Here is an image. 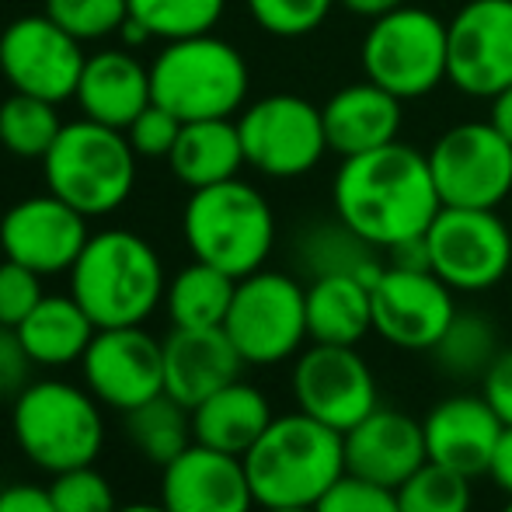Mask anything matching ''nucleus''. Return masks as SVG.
Masks as SVG:
<instances>
[{
    "label": "nucleus",
    "mask_w": 512,
    "mask_h": 512,
    "mask_svg": "<svg viewBox=\"0 0 512 512\" xmlns=\"http://www.w3.org/2000/svg\"><path fill=\"white\" fill-rule=\"evenodd\" d=\"M331 203L338 220L380 251L422 237L443 209L429 157L398 140L370 154L342 157L331 182Z\"/></svg>",
    "instance_id": "obj_1"
},
{
    "label": "nucleus",
    "mask_w": 512,
    "mask_h": 512,
    "mask_svg": "<svg viewBox=\"0 0 512 512\" xmlns=\"http://www.w3.org/2000/svg\"><path fill=\"white\" fill-rule=\"evenodd\" d=\"M70 293L98 328L143 324L164 300L168 276L157 248L133 230L108 227L88 237L74 262Z\"/></svg>",
    "instance_id": "obj_2"
},
{
    "label": "nucleus",
    "mask_w": 512,
    "mask_h": 512,
    "mask_svg": "<svg viewBox=\"0 0 512 512\" xmlns=\"http://www.w3.org/2000/svg\"><path fill=\"white\" fill-rule=\"evenodd\" d=\"M241 460L262 509L317 506V499L345 474V443L331 425L304 411H290L272 418Z\"/></svg>",
    "instance_id": "obj_3"
},
{
    "label": "nucleus",
    "mask_w": 512,
    "mask_h": 512,
    "mask_svg": "<svg viewBox=\"0 0 512 512\" xmlns=\"http://www.w3.org/2000/svg\"><path fill=\"white\" fill-rule=\"evenodd\" d=\"M102 401L70 380H32L11 401V436L39 471L60 474L102 457Z\"/></svg>",
    "instance_id": "obj_4"
},
{
    "label": "nucleus",
    "mask_w": 512,
    "mask_h": 512,
    "mask_svg": "<svg viewBox=\"0 0 512 512\" xmlns=\"http://www.w3.org/2000/svg\"><path fill=\"white\" fill-rule=\"evenodd\" d=\"M182 234L192 258L244 279L265 269L276 244V213L269 199L241 175L192 189L182 213Z\"/></svg>",
    "instance_id": "obj_5"
},
{
    "label": "nucleus",
    "mask_w": 512,
    "mask_h": 512,
    "mask_svg": "<svg viewBox=\"0 0 512 512\" xmlns=\"http://www.w3.org/2000/svg\"><path fill=\"white\" fill-rule=\"evenodd\" d=\"M248 88L251 70L244 53L213 32L164 42L150 63L154 102L182 122L234 119L248 102Z\"/></svg>",
    "instance_id": "obj_6"
},
{
    "label": "nucleus",
    "mask_w": 512,
    "mask_h": 512,
    "mask_svg": "<svg viewBox=\"0 0 512 512\" xmlns=\"http://www.w3.org/2000/svg\"><path fill=\"white\" fill-rule=\"evenodd\" d=\"M42 175L53 196L88 220L108 216L136 189V150L122 129L77 119L63 122L60 136L42 157Z\"/></svg>",
    "instance_id": "obj_7"
},
{
    "label": "nucleus",
    "mask_w": 512,
    "mask_h": 512,
    "mask_svg": "<svg viewBox=\"0 0 512 512\" xmlns=\"http://www.w3.org/2000/svg\"><path fill=\"white\" fill-rule=\"evenodd\" d=\"M359 63L366 81L380 84L401 102H415L446 81L450 28L425 7L401 4L370 21V32L359 46Z\"/></svg>",
    "instance_id": "obj_8"
},
{
    "label": "nucleus",
    "mask_w": 512,
    "mask_h": 512,
    "mask_svg": "<svg viewBox=\"0 0 512 512\" xmlns=\"http://www.w3.org/2000/svg\"><path fill=\"white\" fill-rule=\"evenodd\" d=\"M223 331L248 366H276L307 342V286L286 272L258 269L237 279Z\"/></svg>",
    "instance_id": "obj_9"
},
{
    "label": "nucleus",
    "mask_w": 512,
    "mask_h": 512,
    "mask_svg": "<svg viewBox=\"0 0 512 512\" xmlns=\"http://www.w3.org/2000/svg\"><path fill=\"white\" fill-rule=\"evenodd\" d=\"M429 269L453 293H485L512 269V234L495 209L443 206L425 230Z\"/></svg>",
    "instance_id": "obj_10"
},
{
    "label": "nucleus",
    "mask_w": 512,
    "mask_h": 512,
    "mask_svg": "<svg viewBox=\"0 0 512 512\" xmlns=\"http://www.w3.org/2000/svg\"><path fill=\"white\" fill-rule=\"evenodd\" d=\"M244 161L265 178H304L328 154L321 108L300 95H265L237 112Z\"/></svg>",
    "instance_id": "obj_11"
},
{
    "label": "nucleus",
    "mask_w": 512,
    "mask_h": 512,
    "mask_svg": "<svg viewBox=\"0 0 512 512\" xmlns=\"http://www.w3.org/2000/svg\"><path fill=\"white\" fill-rule=\"evenodd\" d=\"M439 203L499 209L512 192V143L492 122H457L429 147Z\"/></svg>",
    "instance_id": "obj_12"
},
{
    "label": "nucleus",
    "mask_w": 512,
    "mask_h": 512,
    "mask_svg": "<svg viewBox=\"0 0 512 512\" xmlns=\"http://www.w3.org/2000/svg\"><path fill=\"white\" fill-rule=\"evenodd\" d=\"M84 42L63 32L46 11L14 18L0 32V77L21 95L60 105L77 95L84 70Z\"/></svg>",
    "instance_id": "obj_13"
},
{
    "label": "nucleus",
    "mask_w": 512,
    "mask_h": 512,
    "mask_svg": "<svg viewBox=\"0 0 512 512\" xmlns=\"http://www.w3.org/2000/svg\"><path fill=\"white\" fill-rule=\"evenodd\" d=\"M293 401L297 411L349 432L373 408H380L377 377L356 345H321L310 342L293 363Z\"/></svg>",
    "instance_id": "obj_14"
},
{
    "label": "nucleus",
    "mask_w": 512,
    "mask_h": 512,
    "mask_svg": "<svg viewBox=\"0 0 512 512\" xmlns=\"http://www.w3.org/2000/svg\"><path fill=\"white\" fill-rule=\"evenodd\" d=\"M84 387L112 411H133L164 394V342L143 324L98 328L81 359Z\"/></svg>",
    "instance_id": "obj_15"
},
{
    "label": "nucleus",
    "mask_w": 512,
    "mask_h": 512,
    "mask_svg": "<svg viewBox=\"0 0 512 512\" xmlns=\"http://www.w3.org/2000/svg\"><path fill=\"white\" fill-rule=\"evenodd\" d=\"M446 81L467 98H488L512 84V0H467L450 21Z\"/></svg>",
    "instance_id": "obj_16"
},
{
    "label": "nucleus",
    "mask_w": 512,
    "mask_h": 512,
    "mask_svg": "<svg viewBox=\"0 0 512 512\" xmlns=\"http://www.w3.org/2000/svg\"><path fill=\"white\" fill-rule=\"evenodd\" d=\"M453 314V290L432 269L387 265L373 283V331L405 352H432Z\"/></svg>",
    "instance_id": "obj_17"
},
{
    "label": "nucleus",
    "mask_w": 512,
    "mask_h": 512,
    "mask_svg": "<svg viewBox=\"0 0 512 512\" xmlns=\"http://www.w3.org/2000/svg\"><path fill=\"white\" fill-rule=\"evenodd\" d=\"M88 216L60 196H28L0 216V251L11 262L46 276L70 272L88 244Z\"/></svg>",
    "instance_id": "obj_18"
},
{
    "label": "nucleus",
    "mask_w": 512,
    "mask_h": 512,
    "mask_svg": "<svg viewBox=\"0 0 512 512\" xmlns=\"http://www.w3.org/2000/svg\"><path fill=\"white\" fill-rule=\"evenodd\" d=\"M161 502L168 512H251L258 506L244 460L203 443L161 467Z\"/></svg>",
    "instance_id": "obj_19"
},
{
    "label": "nucleus",
    "mask_w": 512,
    "mask_h": 512,
    "mask_svg": "<svg viewBox=\"0 0 512 512\" xmlns=\"http://www.w3.org/2000/svg\"><path fill=\"white\" fill-rule=\"evenodd\" d=\"M345 471L356 478L377 481L384 488L405 485L411 474L429 460L425 453V429L398 408H373L363 422L342 432Z\"/></svg>",
    "instance_id": "obj_20"
},
{
    "label": "nucleus",
    "mask_w": 512,
    "mask_h": 512,
    "mask_svg": "<svg viewBox=\"0 0 512 512\" xmlns=\"http://www.w3.org/2000/svg\"><path fill=\"white\" fill-rule=\"evenodd\" d=\"M422 429L425 453L432 464L478 478V474H488L492 453L506 425L481 394H453L425 415Z\"/></svg>",
    "instance_id": "obj_21"
},
{
    "label": "nucleus",
    "mask_w": 512,
    "mask_h": 512,
    "mask_svg": "<svg viewBox=\"0 0 512 512\" xmlns=\"http://www.w3.org/2000/svg\"><path fill=\"white\" fill-rule=\"evenodd\" d=\"M244 366L223 328H171L164 338V394L189 411L234 384Z\"/></svg>",
    "instance_id": "obj_22"
},
{
    "label": "nucleus",
    "mask_w": 512,
    "mask_h": 512,
    "mask_svg": "<svg viewBox=\"0 0 512 512\" xmlns=\"http://www.w3.org/2000/svg\"><path fill=\"white\" fill-rule=\"evenodd\" d=\"M401 105H405L401 98H394L391 91H384L373 81H356L338 88L321 105L328 150L338 157H356L394 143L401 133V122H405Z\"/></svg>",
    "instance_id": "obj_23"
},
{
    "label": "nucleus",
    "mask_w": 512,
    "mask_h": 512,
    "mask_svg": "<svg viewBox=\"0 0 512 512\" xmlns=\"http://www.w3.org/2000/svg\"><path fill=\"white\" fill-rule=\"evenodd\" d=\"M77 105L91 122L112 129H126L136 115L154 102L150 91V67H143L129 49L105 46L84 60L81 81H77Z\"/></svg>",
    "instance_id": "obj_24"
},
{
    "label": "nucleus",
    "mask_w": 512,
    "mask_h": 512,
    "mask_svg": "<svg viewBox=\"0 0 512 512\" xmlns=\"http://www.w3.org/2000/svg\"><path fill=\"white\" fill-rule=\"evenodd\" d=\"M272 418L276 415H272L269 398L255 384H244L237 377L234 384L220 387L192 408V436L203 446L244 457L272 425Z\"/></svg>",
    "instance_id": "obj_25"
},
{
    "label": "nucleus",
    "mask_w": 512,
    "mask_h": 512,
    "mask_svg": "<svg viewBox=\"0 0 512 512\" xmlns=\"http://www.w3.org/2000/svg\"><path fill=\"white\" fill-rule=\"evenodd\" d=\"M98 324L74 300V293H46L32 314L18 324V338L35 366L63 370L84 359Z\"/></svg>",
    "instance_id": "obj_26"
},
{
    "label": "nucleus",
    "mask_w": 512,
    "mask_h": 512,
    "mask_svg": "<svg viewBox=\"0 0 512 512\" xmlns=\"http://www.w3.org/2000/svg\"><path fill=\"white\" fill-rule=\"evenodd\" d=\"M171 175L189 189H206L241 175L244 147L237 119H196L182 122L178 143L168 157Z\"/></svg>",
    "instance_id": "obj_27"
},
{
    "label": "nucleus",
    "mask_w": 512,
    "mask_h": 512,
    "mask_svg": "<svg viewBox=\"0 0 512 512\" xmlns=\"http://www.w3.org/2000/svg\"><path fill=\"white\" fill-rule=\"evenodd\" d=\"M373 331V286L356 276H321L307 286V335L321 345H359Z\"/></svg>",
    "instance_id": "obj_28"
},
{
    "label": "nucleus",
    "mask_w": 512,
    "mask_h": 512,
    "mask_svg": "<svg viewBox=\"0 0 512 512\" xmlns=\"http://www.w3.org/2000/svg\"><path fill=\"white\" fill-rule=\"evenodd\" d=\"M297 262L310 279L321 276H356L366 286L380 279L387 262L380 258V248H373L366 237H359L345 220H321L310 223L297 237Z\"/></svg>",
    "instance_id": "obj_29"
},
{
    "label": "nucleus",
    "mask_w": 512,
    "mask_h": 512,
    "mask_svg": "<svg viewBox=\"0 0 512 512\" xmlns=\"http://www.w3.org/2000/svg\"><path fill=\"white\" fill-rule=\"evenodd\" d=\"M237 279L216 265L192 258V265L175 272L164 290V310L175 328H223Z\"/></svg>",
    "instance_id": "obj_30"
},
{
    "label": "nucleus",
    "mask_w": 512,
    "mask_h": 512,
    "mask_svg": "<svg viewBox=\"0 0 512 512\" xmlns=\"http://www.w3.org/2000/svg\"><path fill=\"white\" fill-rule=\"evenodd\" d=\"M126 439L147 464L168 467L178 453H185L196 443L192 411L178 405L171 394H157L147 405L126 411Z\"/></svg>",
    "instance_id": "obj_31"
},
{
    "label": "nucleus",
    "mask_w": 512,
    "mask_h": 512,
    "mask_svg": "<svg viewBox=\"0 0 512 512\" xmlns=\"http://www.w3.org/2000/svg\"><path fill=\"white\" fill-rule=\"evenodd\" d=\"M63 119L53 102L35 95H11L0 102V147L21 161H42L56 143Z\"/></svg>",
    "instance_id": "obj_32"
},
{
    "label": "nucleus",
    "mask_w": 512,
    "mask_h": 512,
    "mask_svg": "<svg viewBox=\"0 0 512 512\" xmlns=\"http://www.w3.org/2000/svg\"><path fill=\"white\" fill-rule=\"evenodd\" d=\"M499 356V335L485 314L457 310L446 324L443 338L432 345V359L450 377H485L492 359Z\"/></svg>",
    "instance_id": "obj_33"
},
{
    "label": "nucleus",
    "mask_w": 512,
    "mask_h": 512,
    "mask_svg": "<svg viewBox=\"0 0 512 512\" xmlns=\"http://www.w3.org/2000/svg\"><path fill=\"white\" fill-rule=\"evenodd\" d=\"M223 11L227 0H129V18L161 42L213 32Z\"/></svg>",
    "instance_id": "obj_34"
},
{
    "label": "nucleus",
    "mask_w": 512,
    "mask_h": 512,
    "mask_svg": "<svg viewBox=\"0 0 512 512\" xmlns=\"http://www.w3.org/2000/svg\"><path fill=\"white\" fill-rule=\"evenodd\" d=\"M394 495L401 512H471V478L432 460L394 488Z\"/></svg>",
    "instance_id": "obj_35"
},
{
    "label": "nucleus",
    "mask_w": 512,
    "mask_h": 512,
    "mask_svg": "<svg viewBox=\"0 0 512 512\" xmlns=\"http://www.w3.org/2000/svg\"><path fill=\"white\" fill-rule=\"evenodd\" d=\"M42 11L77 42H102L129 21V0H42Z\"/></svg>",
    "instance_id": "obj_36"
},
{
    "label": "nucleus",
    "mask_w": 512,
    "mask_h": 512,
    "mask_svg": "<svg viewBox=\"0 0 512 512\" xmlns=\"http://www.w3.org/2000/svg\"><path fill=\"white\" fill-rule=\"evenodd\" d=\"M262 32L276 39H304L317 32L338 0H244Z\"/></svg>",
    "instance_id": "obj_37"
},
{
    "label": "nucleus",
    "mask_w": 512,
    "mask_h": 512,
    "mask_svg": "<svg viewBox=\"0 0 512 512\" xmlns=\"http://www.w3.org/2000/svg\"><path fill=\"white\" fill-rule=\"evenodd\" d=\"M49 495H53L56 512H115L119 509L112 481H108L95 464L70 467V471L53 474Z\"/></svg>",
    "instance_id": "obj_38"
},
{
    "label": "nucleus",
    "mask_w": 512,
    "mask_h": 512,
    "mask_svg": "<svg viewBox=\"0 0 512 512\" xmlns=\"http://www.w3.org/2000/svg\"><path fill=\"white\" fill-rule=\"evenodd\" d=\"M314 512H401L394 488H384L377 481L356 478L345 471L328 492L317 499Z\"/></svg>",
    "instance_id": "obj_39"
},
{
    "label": "nucleus",
    "mask_w": 512,
    "mask_h": 512,
    "mask_svg": "<svg viewBox=\"0 0 512 512\" xmlns=\"http://www.w3.org/2000/svg\"><path fill=\"white\" fill-rule=\"evenodd\" d=\"M122 133L133 143L136 157H164L168 161L178 143V133H182V119L175 112H168L164 105L150 102Z\"/></svg>",
    "instance_id": "obj_40"
},
{
    "label": "nucleus",
    "mask_w": 512,
    "mask_h": 512,
    "mask_svg": "<svg viewBox=\"0 0 512 512\" xmlns=\"http://www.w3.org/2000/svg\"><path fill=\"white\" fill-rule=\"evenodd\" d=\"M42 297H46V290H42L39 272L25 269L11 258L0 262V324L18 328Z\"/></svg>",
    "instance_id": "obj_41"
},
{
    "label": "nucleus",
    "mask_w": 512,
    "mask_h": 512,
    "mask_svg": "<svg viewBox=\"0 0 512 512\" xmlns=\"http://www.w3.org/2000/svg\"><path fill=\"white\" fill-rule=\"evenodd\" d=\"M32 356L25 352L18 338V328L0 324V398H18L28 384H32Z\"/></svg>",
    "instance_id": "obj_42"
},
{
    "label": "nucleus",
    "mask_w": 512,
    "mask_h": 512,
    "mask_svg": "<svg viewBox=\"0 0 512 512\" xmlns=\"http://www.w3.org/2000/svg\"><path fill=\"white\" fill-rule=\"evenodd\" d=\"M481 398L495 408L502 425H512V349H499L481 377Z\"/></svg>",
    "instance_id": "obj_43"
},
{
    "label": "nucleus",
    "mask_w": 512,
    "mask_h": 512,
    "mask_svg": "<svg viewBox=\"0 0 512 512\" xmlns=\"http://www.w3.org/2000/svg\"><path fill=\"white\" fill-rule=\"evenodd\" d=\"M0 512H56L49 485H4L0 488Z\"/></svg>",
    "instance_id": "obj_44"
},
{
    "label": "nucleus",
    "mask_w": 512,
    "mask_h": 512,
    "mask_svg": "<svg viewBox=\"0 0 512 512\" xmlns=\"http://www.w3.org/2000/svg\"><path fill=\"white\" fill-rule=\"evenodd\" d=\"M488 478L495 481L499 492H506V499H512V425L502 429L499 446L492 453V464H488Z\"/></svg>",
    "instance_id": "obj_45"
},
{
    "label": "nucleus",
    "mask_w": 512,
    "mask_h": 512,
    "mask_svg": "<svg viewBox=\"0 0 512 512\" xmlns=\"http://www.w3.org/2000/svg\"><path fill=\"white\" fill-rule=\"evenodd\" d=\"M338 4H342L349 14H356V18L373 21V18H380V14L394 11V7L408 4V0H338Z\"/></svg>",
    "instance_id": "obj_46"
},
{
    "label": "nucleus",
    "mask_w": 512,
    "mask_h": 512,
    "mask_svg": "<svg viewBox=\"0 0 512 512\" xmlns=\"http://www.w3.org/2000/svg\"><path fill=\"white\" fill-rule=\"evenodd\" d=\"M488 122H492V126L512 143V84L492 98V119H488Z\"/></svg>",
    "instance_id": "obj_47"
},
{
    "label": "nucleus",
    "mask_w": 512,
    "mask_h": 512,
    "mask_svg": "<svg viewBox=\"0 0 512 512\" xmlns=\"http://www.w3.org/2000/svg\"><path fill=\"white\" fill-rule=\"evenodd\" d=\"M115 512H168V506L157 499V502H133V506H119Z\"/></svg>",
    "instance_id": "obj_48"
},
{
    "label": "nucleus",
    "mask_w": 512,
    "mask_h": 512,
    "mask_svg": "<svg viewBox=\"0 0 512 512\" xmlns=\"http://www.w3.org/2000/svg\"><path fill=\"white\" fill-rule=\"evenodd\" d=\"M262 512H314V506H269Z\"/></svg>",
    "instance_id": "obj_49"
},
{
    "label": "nucleus",
    "mask_w": 512,
    "mask_h": 512,
    "mask_svg": "<svg viewBox=\"0 0 512 512\" xmlns=\"http://www.w3.org/2000/svg\"><path fill=\"white\" fill-rule=\"evenodd\" d=\"M502 512H512V499L506 502V509H502Z\"/></svg>",
    "instance_id": "obj_50"
}]
</instances>
